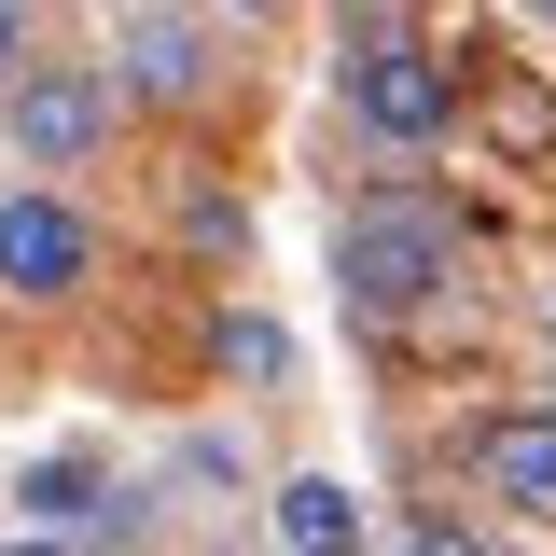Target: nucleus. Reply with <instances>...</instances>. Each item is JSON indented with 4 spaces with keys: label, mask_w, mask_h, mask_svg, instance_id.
<instances>
[{
    "label": "nucleus",
    "mask_w": 556,
    "mask_h": 556,
    "mask_svg": "<svg viewBox=\"0 0 556 556\" xmlns=\"http://www.w3.org/2000/svg\"><path fill=\"white\" fill-rule=\"evenodd\" d=\"M445 265H459V208H431V195H376V208H348V237H334V278H348L362 320L431 306Z\"/></svg>",
    "instance_id": "f257e3e1"
},
{
    "label": "nucleus",
    "mask_w": 556,
    "mask_h": 556,
    "mask_svg": "<svg viewBox=\"0 0 556 556\" xmlns=\"http://www.w3.org/2000/svg\"><path fill=\"white\" fill-rule=\"evenodd\" d=\"M84 265H98V237H84L70 195H0V292H14V306L84 292Z\"/></svg>",
    "instance_id": "f03ea898"
},
{
    "label": "nucleus",
    "mask_w": 556,
    "mask_h": 556,
    "mask_svg": "<svg viewBox=\"0 0 556 556\" xmlns=\"http://www.w3.org/2000/svg\"><path fill=\"white\" fill-rule=\"evenodd\" d=\"M112 126V84L98 70H14V153L28 167H84Z\"/></svg>",
    "instance_id": "7ed1b4c3"
},
{
    "label": "nucleus",
    "mask_w": 556,
    "mask_h": 556,
    "mask_svg": "<svg viewBox=\"0 0 556 556\" xmlns=\"http://www.w3.org/2000/svg\"><path fill=\"white\" fill-rule=\"evenodd\" d=\"M348 98H362V126H376V139H404V153H417V139H445V70L404 56V42H376Z\"/></svg>",
    "instance_id": "20e7f679"
},
{
    "label": "nucleus",
    "mask_w": 556,
    "mask_h": 556,
    "mask_svg": "<svg viewBox=\"0 0 556 556\" xmlns=\"http://www.w3.org/2000/svg\"><path fill=\"white\" fill-rule=\"evenodd\" d=\"M473 473L501 486V501L556 515V417H486V431H473Z\"/></svg>",
    "instance_id": "39448f33"
},
{
    "label": "nucleus",
    "mask_w": 556,
    "mask_h": 556,
    "mask_svg": "<svg viewBox=\"0 0 556 556\" xmlns=\"http://www.w3.org/2000/svg\"><path fill=\"white\" fill-rule=\"evenodd\" d=\"M112 56H126L139 98H195V84H208V56H195V28H181V14H126V42H112Z\"/></svg>",
    "instance_id": "423d86ee"
},
{
    "label": "nucleus",
    "mask_w": 556,
    "mask_h": 556,
    "mask_svg": "<svg viewBox=\"0 0 556 556\" xmlns=\"http://www.w3.org/2000/svg\"><path fill=\"white\" fill-rule=\"evenodd\" d=\"M278 543L292 556H362V501H348L334 473H292L278 486Z\"/></svg>",
    "instance_id": "0eeeda50"
},
{
    "label": "nucleus",
    "mask_w": 556,
    "mask_h": 556,
    "mask_svg": "<svg viewBox=\"0 0 556 556\" xmlns=\"http://www.w3.org/2000/svg\"><path fill=\"white\" fill-rule=\"evenodd\" d=\"M14 501H28V529L56 543L70 515H98V459H84V445H56V459H28V473H14Z\"/></svg>",
    "instance_id": "6e6552de"
},
{
    "label": "nucleus",
    "mask_w": 556,
    "mask_h": 556,
    "mask_svg": "<svg viewBox=\"0 0 556 556\" xmlns=\"http://www.w3.org/2000/svg\"><path fill=\"white\" fill-rule=\"evenodd\" d=\"M223 376H292V334H278V320H251V306H237V320H223Z\"/></svg>",
    "instance_id": "1a4fd4ad"
},
{
    "label": "nucleus",
    "mask_w": 556,
    "mask_h": 556,
    "mask_svg": "<svg viewBox=\"0 0 556 556\" xmlns=\"http://www.w3.org/2000/svg\"><path fill=\"white\" fill-rule=\"evenodd\" d=\"M501 139H515V153H543V139H556V98H543V84H501Z\"/></svg>",
    "instance_id": "9d476101"
},
{
    "label": "nucleus",
    "mask_w": 556,
    "mask_h": 556,
    "mask_svg": "<svg viewBox=\"0 0 556 556\" xmlns=\"http://www.w3.org/2000/svg\"><path fill=\"white\" fill-rule=\"evenodd\" d=\"M404 556H486V529H459V515H417V529H404Z\"/></svg>",
    "instance_id": "9b49d317"
},
{
    "label": "nucleus",
    "mask_w": 556,
    "mask_h": 556,
    "mask_svg": "<svg viewBox=\"0 0 556 556\" xmlns=\"http://www.w3.org/2000/svg\"><path fill=\"white\" fill-rule=\"evenodd\" d=\"M28 70V0H0V84Z\"/></svg>",
    "instance_id": "f8f14e48"
},
{
    "label": "nucleus",
    "mask_w": 556,
    "mask_h": 556,
    "mask_svg": "<svg viewBox=\"0 0 556 556\" xmlns=\"http://www.w3.org/2000/svg\"><path fill=\"white\" fill-rule=\"evenodd\" d=\"M0 556H70V543H42V529H28V543H0Z\"/></svg>",
    "instance_id": "ddd939ff"
},
{
    "label": "nucleus",
    "mask_w": 556,
    "mask_h": 556,
    "mask_svg": "<svg viewBox=\"0 0 556 556\" xmlns=\"http://www.w3.org/2000/svg\"><path fill=\"white\" fill-rule=\"evenodd\" d=\"M237 14H278V0H237Z\"/></svg>",
    "instance_id": "4468645a"
}]
</instances>
